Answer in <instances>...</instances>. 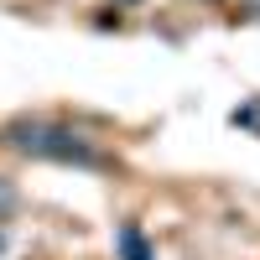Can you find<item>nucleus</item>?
I'll return each mask as SVG.
<instances>
[{
  "label": "nucleus",
  "mask_w": 260,
  "mask_h": 260,
  "mask_svg": "<svg viewBox=\"0 0 260 260\" xmlns=\"http://www.w3.org/2000/svg\"><path fill=\"white\" fill-rule=\"evenodd\" d=\"M0 250H6V224H0Z\"/></svg>",
  "instance_id": "423d86ee"
},
{
  "label": "nucleus",
  "mask_w": 260,
  "mask_h": 260,
  "mask_svg": "<svg viewBox=\"0 0 260 260\" xmlns=\"http://www.w3.org/2000/svg\"><path fill=\"white\" fill-rule=\"evenodd\" d=\"M16 156H31V161H57V167H83V172H104L110 156L99 151L94 136L62 125V120H47V115H16L6 130H0Z\"/></svg>",
  "instance_id": "f257e3e1"
},
{
  "label": "nucleus",
  "mask_w": 260,
  "mask_h": 260,
  "mask_svg": "<svg viewBox=\"0 0 260 260\" xmlns=\"http://www.w3.org/2000/svg\"><path fill=\"white\" fill-rule=\"evenodd\" d=\"M229 125H240V130H255V136H260V99H250V104H240V110L229 115Z\"/></svg>",
  "instance_id": "7ed1b4c3"
},
{
  "label": "nucleus",
  "mask_w": 260,
  "mask_h": 260,
  "mask_svg": "<svg viewBox=\"0 0 260 260\" xmlns=\"http://www.w3.org/2000/svg\"><path fill=\"white\" fill-rule=\"evenodd\" d=\"M245 11H250V16H260V0H245Z\"/></svg>",
  "instance_id": "39448f33"
},
{
  "label": "nucleus",
  "mask_w": 260,
  "mask_h": 260,
  "mask_svg": "<svg viewBox=\"0 0 260 260\" xmlns=\"http://www.w3.org/2000/svg\"><path fill=\"white\" fill-rule=\"evenodd\" d=\"M115 260H156V250H151L141 224H120L115 229Z\"/></svg>",
  "instance_id": "f03ea898"
},
{
  "label": "nucleus",
  "mask_w": 260,
  "mask_h": 260,
  "mask_svg": "<svg viewBox=\"0 0 260 260\" xmlns=\"http://www.w3.org/2000/svg\"><path fill=\"white\" fill-rule=\"evenodd\" d=\"M16 203H21V198H16V182L0 177V219H6V213H16Z\"/></svg>",
  "instance_id": "20e7f679"
}]
</instances>
